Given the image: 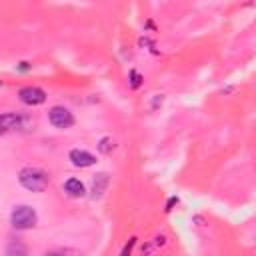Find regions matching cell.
Returning a JSON list of instances; mask_svg holds the SVG:
<instances>
[{"label":"cell","mask_w":256,"mask_h":256,"mask_svg":"<svg viewBox=\"0 0 256 256\" xmlns=\"http://www.w3.org/2000/svg\"><path fill=\"white\" fill-rule=\"evenodd\" d=\"M18 182L30 192H44L48 188V174L40 168L26 166L18 172Z\"/></svg>","instance_id":"obj_1"},{"label":"cell","mask_w":256,"mask_h":256,"mask_svg":"<svg viewBox=\"0 0 256 256\" xmlns=\"http://www.w3.org/2000/svg\"><path fill=\"white\" fill-rule=\"evenodd\" d=\"M10 224L16 230H32L38 224V214L32 206L20 204L10 212Z\"/></svg>","instance_id":"obj_2"},{"label":"cell","mask_w":256,"mask_h":256,"mask_svg":"<svg viewBox=\"0 0 256 256\" xmlns=\"http://www.w3.org/2000/svg\"><path fill=\"white\" fill-rule=\"evenodd\" d=\"M48 120H50L52 126H56L60 130H66V128L74 126V114L64 106H52L48 110Z\"/></svg>","instance_id":"obj_3"},{"label":"cell","mask_w":256,"mask_h":256,"mask_svg":"<svg viewBox=\"0 0 256 256\" xmlns=\"http://www.w3.org/2000/svg\"><path fill=\"white\" fill-rule=\"evenodd\" d=\"M18 98L26 106H40L46 102V92L38 86H24L18 90Z\"/></svg>","instance_id":"obj_4"},{"label":"cell","mask_w":256,"mask_h":256,"mask_svg":"<svg viewBox=\"0 0 256 256\" xmlns=\"http://www.w3.org/2000/svg\"><path fill=\"white\" fill-rule=\"evenodd\" d=\"M68 160H70L76 168H88V166L96 164V156H94L92 152H88V150H80V148L70 150Z\"/></svg>","instance_id":"obj_5"},{"label":"cell","mask_w":256,"mask_h":256,"mask_svg":"<svg viewBox=\"0 0 256 256\" xmlns=\"http://www.w3.org/2000/svg\"><path fill=\"white\" fill-rule=\"evenodd\" d=\"M14 128H22V116L16 112L0 114V134H6L8 130H14Z\"/></svg>","instance_id":"obj_6"},{"label":"cell","mask_w":256,"mask_h":256,"mask_svg":"<svg viewBox=\"0 0 256 256\" xmlns=\"http://www.w3.org/2000/svg\"><path fill=\"white\" fill-rule=\"evenodd\" d=\"M64 192H66L70 198H82V196L86 194V186H84V182L78 180V178H68V180L64 182Z\"/></svg>","instance_id":"obj_7"},{"label":"cell","mask_w":256,"mask_h":256,"mask_svg":"<svg viewBox=\"0 0 256 256\" xmlns=\"http://www.w3.org/2000/svg\"><path fill=\"white\" fill-rule=\"evenodd\" d=\"M108 184H110V176H108L106 172L96 174V176H94V182H92V198H100V196L106 192Z\"/></svg>","instance_id":"obj_8"},{"label":"cell","mask_w":256,"mask_h":256,"mask_svg":"<svg viewBox=\"0 0 256 256\" xmlns=\"http://www.w3.org/2000/svg\"><path fill=\"white\" fill-rule=\"evenodd\" d=\"M4 254H6V256H28V246H26L22 240L14 238V240H10V242L6 244Z\"/></svg>","instance_id":"obj_9"},{"label":"cell","mask_w":256,"mask_h":256,"mask_svg":"<svg viewBox=\"0 0 256 256\" xmlns=\"http://www.w3.org/2000/svg\"><path fill=\"white\" fill-rule=\"evenodd\" d=\"M98 150H100L102 154H110V152L114 150V142H112V138H102L100 144H98Z\"/></svg>","instance_id":"obj_10"},{"label":"cell","mask_w":256,"mask_h":256,"mask_svg":"<svg viewBox=\"0 0 256 256\" xmlns=\"http://www.w3.org/2000/svg\"><path fill=\"white\" fill-rule=\"evenodd\" d=\"M134 246H136V238L132 236V238H130V240L126 242V246L122 248V252H120V256H130V254H132V248H134Z\"/></svg>","instance_id":"obj_11"},{"label":"cell","mask_w":256,"mask_h":256,"mask_svg":"<svg viewBox=\"0 0 256 256\" xmlns=\"http://www.w3.org/2000/svg\"><path fill=\"white\" fill-rule=\"evenodd\" d=\"M130 78H132V82H130L132 88H138V86H140V74H138L136 70H132V72H130Z\"/></svg>","instance_id":"obj_12"},{"label":"cell","mask_w":256,"mask_h":256,"mask_svg":"<svg viewBox=\"0 0 256 256\" xmlns=\"http://www.w3.org/2000/svg\"><path fill=\"white\" fill-rule=\"evenodd\" d=\"M176 202H178V198H176V196H172V198L168 200V204H166V212H168V210H172V206H174Z\"/></svg>","instance_id":"obj_13"},{"label":"cell","mask_w":256,"mask_h":256,"mask_svg":"<svg viewBox=\"0 0 256 256\" xmlns=\"http://www.w3.org/2000/svg\"><path fill=\"white\" fill-rule=\"evenodd\" d=\"M18 68H20V70H30V66H28V62H22V64H20Z\"/></svg>","instance_id":"obj_14"},{"label":"cell","mask_w":256,"mask_h":256,"mask_svg":"<svg viewBox=\"0 0 256 256\" xmlns=\"http://www.w3.org/2000/svg\"><path fill=\"white\" fill-rule=\"evenodd\" d=\"M46 256H64V254H60V252H46Z\"/></svg>","instance_id":"obj_15"}]
</instances>
